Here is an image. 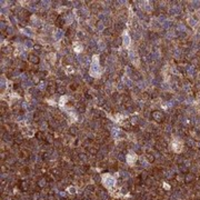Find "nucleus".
<instances>
[{
    "instance_id": "423d86ee",
    "label": "nucleus",
    "mask_w": 200,
    "mask_h": 200,
    "mask_svg": "<svg viewBox=\"0 0 200 200\" xmlns=\"http://www.w3.org/2000/svg\"><path fill=\"white\" fill-rule=\"evenodd\" d=\"M121 135H122V132L119 129L114 128V130H112V136H114V139H119V138L121 137Z\"/></svg>"
},
{
    "instance_id": "f257e3e1",
    "label": "nucleus",
    "mask_w": 200,
    "mask_h": 200,
    "mask_svg": "<svg viewBox=\"0 0 200 200\" xmlns=\"http://www.w3.org/2000/svg\"><path fill=\"white\" fill-rule=\"evenodd\" d=\"M89 73H90V76H92L95 78H99L100 77V75H101V68H100L99 57L98 56H93L92 64H91V67H90Z\"/></svg>"
},
{
    "instance_id": "7ed1b4c3",
    "label": "nucleus",
    "mask_w": 200,
    "mask_h": 200,
    "mask_svg": "<svg viewBox=\"0 0 200 200\" xmlns=\"http://www.w3.org/2000/svg\"><path fill=\"white\" fill-rule=\"evenodd\" d=\"M137 159H138L137 155L135 152H132V151H130L128 155H127V162H128L130 166H134V164H136Z\"/></svg>"
},
{
    "instance_id": "1a4fd4ad",
    "label": "nucleus",
    "mask_w": 200,
    "mask_h": 200,
    "mask_svg": "<svg viewBox=\"0 0 200 200\" xmlns=\"http://www.w3.org/2000/svg\"><path fill=\"white\" fill-rule=\"evenodd\" d=\"M66 100H67V97H61V98H60V106H64V101H66Z\"/></svg>"
},
{
    "instance_id": "6e6552de",
    "label": "nucleus",
    "mask_w": 200,
    "mask_h": 200,
    "mask_svg": "<svg viewBox=\"0 0 200 200\" xmlns=\"http://www.w3.org/2000/svg\"><path fill=\"white\" fill-rule=\"evenodd\" d=\"M67 190L69 191V193H75L77 191V188H76V187H69Z\"/></svg>"
},
{
    "instance_id": "39448f33",
    "label": "nucleus",
    "mask_w": 200,
    "mask_h": 200,
    "mask_svg": "<svg viewBox=\"0 0 200 200\" xmlns=\"http://www.w3.org/2000/svg\"><path fill=\"white\" fill-rule=\"evenodd\" d=\"M172 148H173V151L175 152H181L182 150V143L178 141V140H175L173 143H172Z\"/></svg>"
},
{
    "instance_id": "9b49d317",
    "label": "nucleus",
    "mask_w": 200,
    "mask_h": 200,
    "mask_svg": "<svg viewBox=\"0 0 200 200\" xmlns=\"http://www.w3.org/2000/svg\"><path fill=\"white\" fill-rule=\"evenodd\" d=\"M67 71H68V72H72V71H73V69H72L71 67H68V69H67Z\"/></svg>"
},
{
    "instance_id": "9d476101",
    "label": "nucleus",
    "mask_w": 200,
    "mask_h": 200,
    "mask_svg": "<svg viewBox=\"0 0 200 200\" xmlns=\"http://www.w3.org/2000/svg\"><path fill=\"white\" fill-rule=\"evenodd\" d=\"M61 35H62V34H61V31L59 30V32H56V34H55V37L58 38V39H60V38H61Z\"/></svg>"
},
{
    "instance_id": "0eeeda50",
    "label": "nucleus",
    "mask_w": 200,
    "mask_h": 200,
    "mask_svg": "<svg viewBox=\"0 0 200 200\" xmlns=\"http://www.w3.org/2000/svg\"><path fill=\"white\" fill-rule=\"evenodd\" d=\"M73 49H75V51L77 52V53H79V52H81L82 51V46L80 45V43H75L73 45Z\"/></svg>"
},
{
    "instance_id": "20e7f679",
    "label": "nucleus",
    "mask_w": 200,
    "mask_h": 200,
    "mask_svg": "<svg viewBox=\"0 0 200 200\" xmlns=\"http://www.w3.org/2000/svg\"><path fill=\"white\" fill-rule=\"evenodd\" d=\"M122 42H123V47L125 48H129V46H130V43H131V41H130V37H129L128 35V32H123V35H122Z\"/></svg>"
},
{
    "instance_id": "f03ea898",
    "label": "nucleus",
    "mask_w": 200,
    "mask_h": 200,
    "mask_svg": "<svg viewBox=\"0 0 200 200\" xmlns=\"http://www.w3.org/2000/svg\"><path fill=\"white\" fill-rule=\"evenodd\" d=\"M102 184L109 190H112V188L116 185V179L110 173H103L102 175Z\"/></svg>"
}]
</instances>
